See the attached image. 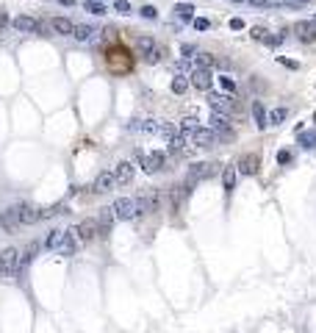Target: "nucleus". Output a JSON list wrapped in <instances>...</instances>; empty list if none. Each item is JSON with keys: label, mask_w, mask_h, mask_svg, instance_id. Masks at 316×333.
<instances>
[{"label": "nucleus", "mask_w": 316, "mask_h": 333, "mask_svg": "<svg viewBox=\"0 0 316 333\" xmlns=\"http://www.w3.org/2000/svg\"><path fill=\"white\" fill-rule=\"evenodd\" d=\"M219 172V164L214 161H200L194 164V167H189V172H186V181H183V186H186V191H194V186L200 184V181H205V178H214Z\"/></svg>", "instance_id": "1"}, {"label": "nucleus", "mask_w": 316, "mask_h": 333, "mask_svg": "<svg viewBox=\"0 0 316 333\" xmlns=\"http://www.w3.org/2000/svg\"><path fill=\"white\" fill-rule=\"evenodd\" d=\"M136 164H139L141 170L147 172V175H155L158 170L167 167V153L164 150H155V153H136Z\"/></svg>", "instance_id": "2"}, {"label": "nucleus", "mask_w": 316, "mask_h": 333, "mask_svg": "<svg viewBox=\"0 0 316 333\" xmlns=\"http://www.w3.org/2000/svg\"><path fill=\"white\" fill-rule=\"evenodd\" d=\"M20 272V250L6 247L0 253V278H11Z\"/></svg>", "instance_id": "3"}, {"label": "nucleus", "mask_w": 316, "mask_h": 333, "mask_svg": "<svg viewBox=\"0 0 316 333\" xmlns=\"http://www.w3.org/2000/svg\"><path fill=\"white\" fill-rule=\"evenodd\" d=\"M189 84L194 86V89H200V92H211V84H214L211 67H197V70H191V75H189Z\"/></svg>", "instance_id": "4"}, {"label": "nucleus", "mask_w": 316, "mask_h": 333, "mask_svg": "<svg viewBox=\"0 0 316 333\" xmlns=\"http://www.w3.org/2000/svg\"><path fill=\"white\" fill-rule=\"evenodd\" d=\"M111 214L117 217V220H134L136 217V203L134 197H120V200H114V206H111Z\"/></svg>", "instance_id": "5"}, {"label": "nucleus", "mask_w": 316, "mask_h": 333, "mask_svg": "<svg viewBox=\"0 0 316 333\" xmlns=\"http://www.w3.org/2000/svg\"><path fill=\"white\" fill-rule=\"evenodd\" d=\"M136 203V214H155L161 208V194H139L134 197Z\"/></svg>", "instance_id": "6"}, {"label": "nucleus", "mask_w": 316, "mask_h": 333, "mask_svg": "<svg viewBox=\"0 0 316 333\" xmlns=\"http://www.w3.org/2000/svg\"><path fill=\"white\" fill-rule=\"evenodd\" d=\"M189 136H191V142H194L197 147H214V144H217V134H214L211 128L194 125V128L189 131Z\"/></svg>", "instance_id": "7"}, {"label": "nucleus", "mask_w": 316, "mask_h": 333, "mask_svg": "<svg viewBox=\"0 0 316 333\" xmlns=\"http://www.w3.org/2000/svg\"><path fill=\"white\" fill-rule=\"evenodd\" d=\"M20 225H22V222H20L17 208H6V211H0V231H3V234H14Z\"/></svg>", "instance_id": "8"}, {"label": "nucleus", "mask_w": 316, "mask_h": 333, "mask_svg": "<svg viewBox=\"0 0 316 333\" xmlns=\"http://www.w3.org/2000/svg\"><path fill=\"white\" fill-rule=\"evenodd\" d=\"M17 214H20L22 225H34V222L42 220V208L31 206V203H20V206H17Z\"/></svg>", "instance_id": "9"}, {"label": "nucleus", "mask_w": 316, "mask_h": 333, "mask_svg": "<svg viewBox=\"0 0 316 333\" xmlns=\"http://www.w3.org/2000/svg\"><path fill=\"white\" fill-rule=\"evenodd\" d=\"M258 164H261V158L255 156V153H244V156L239 158V164H236V172H241V175H253V172H258Z\"/></svg>", "instance_id": "10"}, {"label": "nucleus", "mask_w": 316, "mask_h": 333, "mask_svg": "<svg viewBox=\"0 0 316 333\" xmlns=\"http://www.w3.org/2000/svg\"><path fill=\"white\" fill-rule=\"evenodd\" d=\"M208 106L214 108V114H227L230 111V97L222 92H208Z\"/></svg>", "instance_id": "11"}, {"label": "nucleus", "mask_w": 316, "mask_h": 333, "mask_svg": "<svg viewBox=\"0 0 316 333\" xmlns=\"http://www.w3.org/2000/svg\"><path fill=\"white\" fill-rule=\"evenodd\" d=\"M134 175H136V167L131 161H120L117 164V170H114V181H117V184H131V181H134Z\"/></svg>", "instance_id": "12"}, {"label": "nucleus", "mask_w": 316, "mask_h": 333, "mask_svg": "<svg viewBox=\"0 0 316 333\" xmlns=\"http://www.w3.org/2000/svg\"><path fill=\"white\" fill-rule=\"evenodd\" d=\"M114 186H117V181H114V172H100L97 178H94V184H91V189L97 191V194H105V191H111Z\"/></svg>", "instance_id": "13"}, {"label": "nucleus", "mask_w": 316, "mask_h": 333, "mask_svg": "<svg viewBox=\"0 0 316 333\" xmlns=\"http://www.w3.org/2000/svg\"><path fill=\"white\" fill-rule=\"evenodd\" d=\"M11 25H14L17 31H22V34H39V20H34V17H28V14L14 17Z\"/></svg>", "instance_id": "14"}, {"label": "nucleus", "mask_w": 316, "mask_h": 333, "mask_svg": "<svg viewBox=\"0 0 316 333\" xmlns=\"http://www.w3.org/2000/svg\"><path fill=\"white\" fill-rule=\"evenodd\" d=\"M72 234H78V239H81V241H91L94 236H97V220H84L75 231H72Z\"/></svg>", "instance_id": "15"}, {"label": "nucleus", "mask_w": 316, "mask_h": 333, "mask_svg": "<svg viewBox=\"0 0 316 333\" xmlns=\"http://www.w3.org/2000/svg\"><path fill=\"white\" fill-rule=\"evenodd\" d=\"M50 25H53V34L56 36H72V28H75V22L67 20V17H53Z\"/></svg>", "instance_id": "16"}, {"label": "nucleus", "mask_w": 316, "mask_h": 333, "mask_svg": "<svg viewBox=\"0 0 316 333\" xmlns=\"http://www.w3.org/2000/svg\"><path fill=\"white\" fill-rule=\"evenodd\" d=\"M114 228V214L111 208H100V220H97V234L100 236H108Z\"/></svg>", "instance_id": "17"}, {"label": "nucleus", "mask_w": 316, "mask_h": 333, "mask_svg": "<svg viewBox=\"0 0 316 333\" xmlns=\"http://www.w3.org/2000/svg\"><path fill=\"white\" fill-rule=\"evenodd\" d=\"M294 34L300 42H316V28L311 22H297L294 25Z\"/></svg>", "instance_id": "18"}, {"label": "nucleus", "mask_w": 316, "mask_h": 333, "mask_svg": "<svg viewBox=\"0 0 316 333\" xmlns=\"http://www.w3.org/2000/svg\"><path fill=\"white\" fill-rule=\"evenodd\" d=\"M253 120H255V128H258V131H267V128H269L267 108H264V103H261V100H253Z\"/></svg>", "instance_id": "19"}, {"label": "nucleus", "mask_w": 316, "mask_h": 333, "mask_svg": "<svg viewBox=\"0 0 316 333\" xmlns=\"http://www.w3.org/2000/svg\"><path fill=\"white\" fill-rule=\"evenodd\" d=\"M75 234L72 231H64V239H61V244H58V250H56V255H72L75 253Z\"/></svg>", "instance_id": "20"}, {"label": "nucleus", "mask_w": 316, "mask_h": 333, "mask_svg": "<svg viewBox=\"0 0 316 333\" xmlns=\"http://www.w3.org/2000/svg\"><path fill=\"white\" fill-rule=\"evenodd\" d=\"M236 178H239L236 167H225V170H222V186H225L227 194H230V191L236 189Z\"/></svg>", "instance_id": "21"}, {"label": "nucleus", "mask_w": 316, "mask_h": 333, "mask_svg": "<svg viewBox=\"0 0 316 333\" xmlns=\"http://www.w3.org/2000/svg\"><path fill=\"white\" fill-rule=\"evenodd\" d=\"M167 56V48H161V45H155L153 50H147V53H141V58H144V64H158L161 58Z\"/></svg>", "instance_id": "22"}, {"label": "nucleus", "mask_w": 316, "mask_h": 333, "mask_svg": "<svg viewBox=\"0 0 316 333\" xmlns=\"http://www.w3.org/2000/svg\"><path fill=\"white\" fill-rule=\"evenodd\" d=\"M175 14H178V20L189 22V20H194V6H191V3H178Z\"/></svg>", "instance_id": "23"}, {"label": "nucleus", "mask_w": 316, "mask_h": 333, "mask_svg": "<svg viewBox=\"0 0 316 333\" xmlns=\"http://www.w3.org/2000/svg\"><path fill=\"white\" fill-rule=\"evenodd\" d=\"M61 239H64V231H50V234H47V239H45V247L56 253V250H58V244H61Z\"/></svg>", "instance_id": "24"}, {"label": "nucleus", "mask_w": 316, "mask_h": 333, "mask_svg": "<svg viewBox=\"0 0 316 333\" xmlns=\"http://www.w3.org/2000/svg\"><path fill=\"white\" fill-rule=\"evenodd\" d=\"M169 197H172V206L181 208V203L186 197H189V191H186V186H172V191H169Z\"/></svg>", "instance_id": "25"}, {"label": "nucleus", "mask_w": 316, "mask_h": 333, "mask_svg": "<svg viewBox=\"0 0 316 333\" xmlns=\"http://www.w3.org/2000/svg\"><path fill=\"white\" fill-rule=\"evenodd\" d=\"M286 117H288V108H274V111H269L267 114V122H269V125H280V122L283 120H286Z\"/></svg>", "instance_id": "26"}, {"label": "nucleus", "mask_w": 316, "mask_h": 333, "mask_svg": "<svg viewBox=\"0 0 316 333\" xmlns=\"http://www.w3.org/2000/svg\"><path fill=\"white\" fill-rule=\"evenodd\" d=\"M214 134H217V142H233V139H236V131L230 128V122L222 125L219 131H214Z\"/></svg>", "instance_id": "27"}, {"label": "nucleus", "mask_w": 316, "mask_h": 333, "mask_svg": "<svg viewBox=\"0 0 316 333\" xmlns=\"http://www.w3.org/2000/svg\"><path fill=\"white\" fill-rule=\"evenodd\" d=\"M297 139H300V144L305 150H314L316 147V131H308V134H302V131H300V134H297Z\"/></svg>", "instance_id": "28"}, {"label": "nucleus", "mask_w": 316, "mask_h": 333, "mask_svg": "<svg viewBox=\"0 0 316 333\" xmlns=\"http://www.w3.org/2000/svg\"><path fill=\"white\" fill-rule=\"evenodd\" d=\"M155 134H161L164 139H172V136H178L181 131H178V128L172 125V122H158V131H155Z\"/></svg>", "instance_id": "29"}, {"label": "nucleus", "mask_w": 316, "mask_h": 333, "mask_svg": "<svg viewBox=\"0 0 316 333\" xmlns=\"http://www.w3.org/2000/svg\"><path fill=\"white\" fill-rule=\"evenodd\" d=\"M91 34H94V28H89V25H75V28H72V36H75L78 42H86Z\"/></svg>", "instance_id": "30"}, {"label": "nucleus", "mask_w": 316, "mask_h": 333, "mask_svg": "<svg viewBox=\"0 0 316 333\" xmlns=\"http://www.w3.org/2000/svg\"><path fill=\"white\" fill-rule=\"evenodd\" d=\"M219 86H222V89H225V92H230V95H236L239 92V86H236V81L230 78V75H219Z\"/></svg>", "instance_id": "31"}, {"label": "nucleus", "mask_w": 316, "mask_h": 333, "mask_svg": "<svg viewBox=\"0 0 316 333\" xmlns=\"http://www.w3.org/2000/svg\"><path fill=\"white\" fill-rule=\"evenodd\" d=\"M186 89H189V81L183 78V75H175V78H172V92H175V95H186Z\"/></svg>", "instance_id": "32"}, {"label": "nucleus", "mask_w": 316, "mask_h": 333, "mask_svg": "<svg viewBox=\"0 0 316 333\" xmlns=\"http://www.w3.org/2000/svg\"><path fill=\"white\" fill-rule=\"evenodd\" d=\"M84 8H86V11H91V14H97V17H103L105 11H108V8H105L103 3H97V0H86Z\"/></svg>", "instance_id": "33"}, {"label": "nucleus", "mask_w": 316, "mask_h": 333, "mask_svg": "<svg viewBox=\"0 0 316 333\" xmlns=\"http://www.w3.org/2000/svg\"><path fill=\"white\" fill-rule=\"evenodd\" d=\"M208 122H211V125H208L211 131H219V128H222V125H227L225 114H211V120H208Z\"/></svg>", "instance_id": "34"}, {"label": "nucleus", "mask_w": 316, "mask_h": 333, "mask_svg": "<svg viewBox=\"0 0 316 333\" xmlns=\"http://www.w3.org/2000/svg\"><path fill=\"white\" fill-rule=\"evenodd\" d=\"M214 61H217V58H211L208 53H200V56H194V70L197 67H211Z\"/></svg>", "instance_id": "35"}, {"label": "nucleus", "mask_w": 316, "mask_h": 333, "mask_svg": "<svg viewBox=\"0 0 316 333\" xmlns=\"http://www.w3.org/2000/svg\"><path fill=\"white\" fill-rule=\"evenodd\" d=\"M139 14H141V17H147V20H158V8H155V6H141V8H139Z\"/></svg>", "instance_id": "36"}, {"label": "nucleus", "mask_w": 316, "mask_h": 333, "mask_svg": "<svg viewBox=\"0 0 316 333\" xmlns=\"http://www.w3.org/2000/svg\"><path fill=\"white\" fill-rule=\"evenodd\" d=\"M250 36H253L255 42H264V39H267V28H261V25H253V28H250Z\"/></svg>", "instance_id": "37"}, {"label": "nucleus", "mask_w": 316, "mask_h": 333, "mask_svg": "<svg viewBox=\"0 0 316 333\" xmlns=\"http://www.w3.org/2000/svg\"><path fill=\"white\" fill-rule=\"evenodd\" d=\"M155 48V42L150 39V36H139V50L141 53H147V50H153Z\"/></svg>", "instance_id": "38"}, {"label": "nucleus", "mask_w": 316, "mask_h": 333, "mask_svg": "<svg viewBox=\"0 0 316 333\" xmlns=\"http://www.w3.org/2000/svg\"><path fill=\"white\" fill-rule=\"evenodd\" d=\"M194 53H197V48L194 45H181V56L189 61V58H194Z\"/></svg>", "instance_id": "39"}, {"label": "nucleus", "mask_w": 316, "mask_h": 333, "mask_svg": "<svg viewBox=\"0 0 316 333\" xmlns=\"http://www.w3.org/2000/svg\"><path fill=\"white\" fill-rule=\"evenodd\" d=\"M114 11H120V14H131V3H128V0H117V3H114Z\"/></svg>", "instance_id": "40"}, {"label": "nucleus", "mask_w": 316, "mask_h": 333, "mask_svg": "<svg viewBox=\"0 0 316 333\" xmlns=\"http://www.w3.org/2000/svg\"><path fill=\"white\" fill-rule=\"evenodd\" d=\"M191 22H194V28H197V31H208V28H211V22L205 20V17H194Z\"/></svg>", "instance_id": "41"}, {"label": "nucleus", "mask_w": 316, "mask_h": 333, "mask_svg": "<svg viewBox=\"0 0 316 333\" xmlns=\"http://www.w3.org/2000/svg\"><path fill=\"white\" fill-rule=\"evenodd\" d=\"M277 61H280L283 67H288V70H297V67H300L297 61H291V58H283V56H277Z\"/></svg>", "instance_id": "42"}, {"label": "nucleus", "mask_w": 316, "mask_h": 333, "mask_svg": "<svg viewBox=\"0 0 316 333\" xmlns=\"http://www.w3.org/2000/svg\"><path fill=\"white\" fill-rule=\"evenodd\" d=\"M291 161V153H288V150H280V153H277V164H288Z\"/></svg>", "instance_id": "43"}, {"label": "nucleus", "mask_w": 316, "mask_h": 333, "mask_svg": "<svg viewBox=\"0 0 316 333\" xmlns=\"http://www.w3.org/2000/svg\"><path fill=\"white\" fill-rule=\"evenodd\" d=\"M244 3H250V6H261V8L272 6V3H269V0H244Z\"/></svg>", "instance_id": "44"}, {"label": "nucleus", "mask_w": 316, "mask_h": 333, "mask_svg": "<svg viewBox=\"0 0 316 333\" xmlns=\"http://www.w3.org/2000/svg\"><path fill=\"white\" fill-rule=\"evenodd\" d=\"M230 28H233V31H241V28H244V22H241L239 17H233V20H230Z\"/></svg>", "instance_id": "45"}, {"label": "nucleus", "mask_w": 316, "mask_h": 333, "mask_svg": "<svg viewBox=\"0 0 316 333\" xmlns=\"http://www.w3.org/2000/svg\"><path fill=\"white\" fill-rule=\"evenodd\" d=\"M61 6H75V0H58Z\"/></svg>", "instance_id": "46"}, {"label": "nucleus", "mask_w": 316, "mask_h": 333, "mask_svg": "<svg viewBox=\"0 0 316 333\" xmlns=\"http://www.w3.org/2000/svg\"><path fill=\"white\" fill-rule=\"evenodd\" d=\"M291 3H311V0H291Z\"/></svg>", "instance_id": "47"}, {"label": "nucleus", "mask_w": 316, "mask_h": 333, "mask_svg": "<svg viewBox=\"0 0 316 333\" xmlns=\"http://www.w3.org/2000/svg\"><path fill=\"white\" fill-rule=\"evenodd\" d=\"M311 25H314V28H316V17H314V20H311Z\"/></svg>", "instance_id": "48"}, {"label": "nucleus", "mask_w": 316, "mask_h": 333, "mask_svg": "<svg viewBox=\"0 0 316 333\" xmlns=\"http://www.w3.org/2000/svg\"><path fill=\"white\" fill-rule=\"evenodd\" d=\"M233 3H244V0H233Z\"/></svg>", "instance_id": "49"}, {"label": "nucleus", "mask_w": 316, "mask_h": 333, "mask_svg": "<svg viewBox=\"0 0 316 333\" xmlns=\"http://www.w3.org/2000/svg\"><path fill=\"white\" fill-rule=\"evenodd\" d=\"M314 122H316V111H314Z\"/></svg>", "instance_id": "50"}]
</instances>
